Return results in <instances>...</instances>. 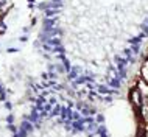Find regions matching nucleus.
<instances>
[{"label":"nucleus","instance_id":"obj_1","mask_svg":"<svg viewBox=\"0 0 148 137\" xmlns=\"http://www.w3.org/2000/svg\"><path fill=\"white\" fill-rule=\"evenodd\" d=\"M131 101H133L134 108H140L142 106V95H140V90H139L137 87L131 90Z\"/></svg>","mask_w":148,"mask_h":137},{"label":"nucleus","instance_id":"obj_2","mask_svg":"<svg viewBox=\"0 0 148 137\" xmlns=\"http://www.w3.org/2000/svg\"><path fill=\"white\" fill-rule=\"evenodd\" d=\"M142 78L148 83V59L143 62V66H142Z\"/></svg>","mask_w":148,"mask_h":137}]
</instances>
